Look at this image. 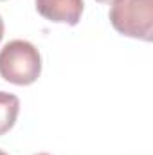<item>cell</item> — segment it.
Listing matches in <instances>:
<instances>
[{"label":"cell","instance_id":"obj_1","mask_svg":"<svg viewBox=\"0 0 153 155\" xmlns=\"http://www.w3.org/2000/svg\"><path fill=\"white\" fill-rule=\"evenodd\" d=\"M41 74L40 51L27 40H11L0 51V76L5 81L27 87Z\"/></svg>","mask_w":153,"mask_h":155},{"label":"cell","instance_id":"obj_2","mask_svg":"<svg viewBox=\"0 0 153 155\" xmlns=\"http://www.w3.org/2000/svg\"><path fill=\"white\" fill-rule=\"evenodd\" d=\"M108 18L119 35L151 41L153 0H117L110 7Z\"/></svg>","mask_w":153,"mask_h":155},{"label":"cell","instance_id":"obj_3","mask_svg":"<svg viewBox=\"0 0 153 155\" xmlns=\"http://www.w3.org/2000/svg\"><path fill=\"white\" fill-rule=\"evenodd\" d=\"M36 11L50 22L77 25L83 15V0H34Z\"/></svg>","mask_w":153,"mask_h":155},{"label":"cell","instance_id":"obj_4","mask_svg":"<svg viewBox=\"0 0 153 155\" xmlns=\"http://www.w3.org/2000/svg\"><path fill=\"white\" fill-rule=\"evenodd\" d=\"M20 112V99L15 94L0 90V135L7 134L15 123Z\"/></svg>","mask_w":153,"mask_h":155},{"label":"cell","instance_id":"obj_5","mask_svg":"<svg viewBox=\"0 0 153 155\" xmlns=\"http://www.w3.org/2000/svg\"><path fill=\"white\" fill-rule=\"evenodd\" d=\"M4 38V20H2V16H0V41Z\"/></svg>","mask_w":153,"mask_h":155},{"label":"cell","instance_id":"obj_6","mask_svg":"<svg viewBox=\"0 0 153 155\" xmlns=\"http://www.w3.org/2000/svg\"><path fill=\"white\" fill-rule=\"evenodd\" d=\"M97 2H101V4H114L117 0H97Z\"/></svg>","mask_w":153,"mask_h":155},{"label":"cell","instance_id":"obj_7","mask_svg":"<svg viewBox=\"0 0 153 155\" xmlns=\"http://www.w3.org/2000/svg\"><path fill=\"white\" fill-rule=\"evenodd\" d=\"M0 155H7V153H5V152H4V150H0Z\"/></svg>","mask_w":153,"mask_h":155},{"label":"cell","instance_id":"obj_8","mask_svg":"<svg viewBox=\"0 0 153 155\" xmlns=\"http://www.w3.org/2000/svg\"><path fill=\"white\" fill-rule=\"evenodd\" d=\"M36 155H49V153H36Z\"/></svg>","mask_w":153,"mask_h":155}]
</instances>
